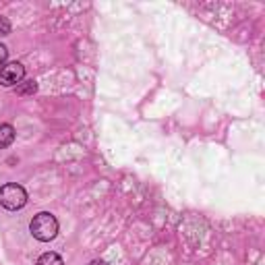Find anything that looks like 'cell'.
I'll return each mask as SVG.
<instances>
[{
	"label": "cell",
	"instance_id": "1",
	"mask_svg": "<svg viewBox=\"0 0 265 265\" xmlns=\"http://www.w3.org/2000/svg\"><path fill=\"white\" fill-rule=\"evenodd\" d=\"M29 230H31L33 238H38V241H42V243L54 241L56 234H58V220H56L52 214L42 211V214H38L36 218L31 220Z\"/></svg>",
	"mask_w": 265,
	"mask_h": 265
},
{
	"label": "cell",
	"instance_id": "2",
	"mask_svg": "<svg viewBox=\"0 0 265 265\" xmlns=\"http://www.w3.org/2000/svg\"><path fill=\"white\" fill-rule=\"evenodd\" d=\"M27 203V193L21 184H5L0 189V205L9 211H17Z\"/></svg>",
	"mask_w": 265,
	"mask_h": 265
},
{
	"label": "cell",
	"instance_id": "3",
	"mask_svg": "<svg viewBox=\"0 0 265 265\" xmlns=\"http://www.w3.org/2000/svg\"><path fill=\"white\" fill-rule=\"evenodd\" d=\"M23 77H25V66L21 62H11L0 69V85H5V87L21 83Z\"/></svg>",
	"mask_w": 265,
	"mask_h": 265
},
{
	"label": "cell",
	"instance_id": "4",
	"mask_svg": "<svg viewBox=\"0 0 265 265\" xmlns=\"http://www.w3.org/2000/svg\"><path fill=\"white\" fill-rule=\"evenodd\" d=\"M15 141V128L11 124H0V149L9 147Z\"/></svg>",
	"mask_w": 265,
	"mask_h": 265
},
{
	"label": "cell",
	"instance_id": "5",
	"mask_svg": "<svg viewBox=\"0 0 265 265\" xmlns=\"http://www.w3.org/2000/svg\"><path fill=\"white\" fill-rule=\"evenodd\" d=\"M36 265H64V263H62V257H60V255H56V253H44V255L38 259Z\"/></svg>",
	"mask_w": 265,
	"mask_h": 265
},
{
	"label": "cell",
	"instance_id": "6",
	"mask_svg": "<svg viewBox=\"0 0 265 265\" xmlns=\"http://www.w3.org/2000/svg\"><path fill=\"white\" fill-rule=\"evenodd\" d=\"M36 89H38L36 81H27L25 85L17 87V93H19V95H27V93H36Z\"/></svg>",
	"mask_w": 265,
	"mask_h": 265
},
{
	"label": "cell",
	"instance_id": "7",
	"mask_svg": "<svg viewBox=\"0 0 265 265\" xmlns=\"http://www.w3.org/2000/svg\"><path fill=\"white\" fill-rule=\"evenodd\" d=\"M11 33V21L7 17H0V36H9Z\"/></svg>",
	"mask_w": 265,
	"mask_h": 265
},
{
	"label": "cell",
	"instance_id": "8",
	"mask_svg": "<svg viewBox=\"0 0 265 265\" xmlns=\"http://www.w3.org/2000/svg\"><path fill=\"white\" fill-rule=\"evenodd\" d=\"M7 56H9V50H7V46H3V44H0V64H3V62L7 60Z\"/></svg>",
	"mask_w": 265,
	"mask_h": 265
},
{
	"label": "cell",
	"instance_id": "9",
	"mask_svg": "<svg viewBox=\"0 0 265 265\" xmlns=\"http://www.w3.org/2000/svg\"><path fill=\"white\" fill-rule=\"evenodd\" d=\"M89 265H108V263H106L104 259H93V261L89 263Z\"/></svg>",
	"mask_w": 265,
	"mask_h": 265
}]
</instances>
